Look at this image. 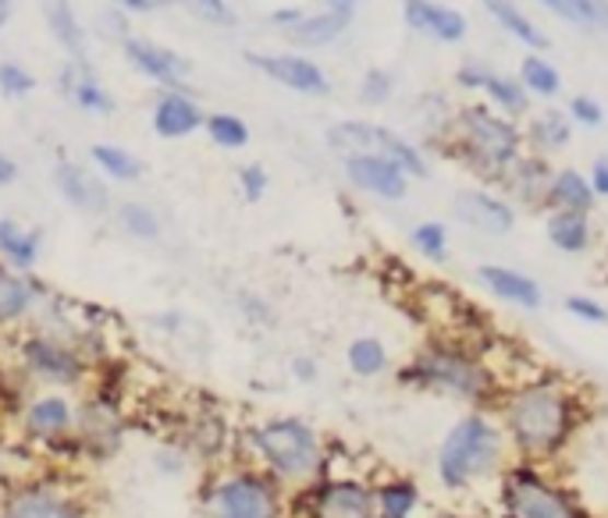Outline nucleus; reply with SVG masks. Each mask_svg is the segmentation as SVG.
<instances>
[{
  "mask_svg": "<svg viewBox=\"0 0 608 518\" xmlns=\"http://www.w3.org/2000/svg\"><path fill=\"white\" fill-rule=\"evenodd\" d=\"M491 412L499 415L513 458L559 466L584 434L591 401L580 384L559 377V373L534 369L530 377L505 384Z\"/></svg>",
  "mask_w": 608,
  "mask_h": 518,
  "instance_id": "obj_1",
  "label": "nucleus"
},
{
  "mask_svg": "<svg viewBox=\"0 0 608 518\" xmlns=\"http://www.w3.org/2000/svg\"><path fill=\"white\" fill-rule=\"evenodd\" d=\"M395 377H399L402 387L459 401L466 409H494L502 391V380L488 363L484 344L445 334H437L423 349H417Z\"/></svg>",
  "mask_w": 608,
  "mask_h": 518,
  "instance_id": "obj_2",
  "label": "nucleus"
},
{
  "mask_svg": "<svg viewBox=\"0 0 608 518\" xmlns=\"http://www.w3.org/2000/svg\"><path fill=\"white\" fill-rule=\"evenodd\" d=\"M513 462V448L491 409H466L445 429L434 451V476L452 497H473L494 491V483Z\"/></svg>",
  "mask_w": 608,
  "mask_h": 518,
  "instance_id": "obj_3",
  "label": "nucleus"
},
{
  "mask_svg": "<svg viewBox=\"0 0 608 518\" xmlns=\"http://www.w3.org/2000/svg\"><path fill=\"white\" fill-rule=\"evenodd\" d=\"M243 448L249 466L264 469L289 494L306 491L309 483L328 476V440L300 415H274V420L253 423L243 434Z\"/></svg>",
  "mask_w": 608,
  "mask_h": 518,
  "instance_id": "obj_4",
  "label": "nucleus"
},
{
  "mask_svg": "<svg viewBox=\"0 0 608 518\" xmlns=\"http://www.w3.org/2000/svg\"><path fill=\"white\" fill-rule=\"evenodd\" d=\"M442 150L456 156L473 178L484 185H499L505 170L519 161V153L527 150V139H523L519 121L505 118L488 104H466L452 118Z\"/></svg>",
  "mask_w": 608,
  "mask_h": 518,
  "instance_id": "obj_5",
  "label": "nucleus"
},
{
  "mask_svg": "<svg viewBox=\"0 0 608 518\" xmlns=\"http://www.w3.org/2000/svg\"><path fill=\"white\" fill-rule=\"evenodd\" d=\"M499 518H601L556 466L513 458L494 483Z\"/></svg>",
  "mask_w": 608,
  "mask_h": 518,
  "instance_id": "obj_6",
  "label": "nucleus"
},
{
  "mask_svg": "<svg viewBox=\"0 0 608 518\" xmlns=\"http://www.w3.org/2000/svg\"><path fill=\"white\" fill-rule=\"evenodd\" d=\"M203 501L210 518H289L292 494L264 469L246 462L218 472Z\"/></svg>",
  "mask_w": 608,
  "mask_h": 518,
  "instance_id": "obj_7",
  "label": "nucleus"
},
{
  "mask_svg": "<svg viewBox=\"0 0 608 518\" xmlns=\"http://www.w3.org/2000/svg\"><path fill=\"white\" fill-rule=\"evenodd\" d=\"M289 518H377L374 480L356 472H328L289 501Z\"/></svg>",
  "mask_w": 608,
  "mask_h": 518,
  "instance_id": "obj_8",
  "label": "nucleus"
},
{
  "mask_svg": "<svg viewBox=\"0 0 608 518\" xmlns=\"http://www.w3.org/2000/svg\"><path fill=\"white\" fill-rule=\"evenodd\" d=\"M19 352V369L36 384L47 387H79L86 384V377L93 373V363L86 358V352L75 349L72 341H65L58 334H47V330H25L15 344Z\"/></svg>",
  "mask_w": 608,
  "mask_h": 518,
  "instance_id": "obj_9",
  "label": "nucleus"
},
{
  "mask_svg": "<svg viewBox=\"0 0 608 518\" xmlns=\"http://www.w3.org/2000/svg\"><path fill=\"white\" fill-rule=\"evenodd\" d=\"M324 142L338 153V156H352V153H381L388 156V161H395L413 181L428 178L431 175V164L428 156H423V150L417 146V142H409L406 136H399L395 128H385L377 121H335L328 132H324Z\"/></svg>",
  "mask_w": 608,
  "mask_h": 518,
  "instance_id": "obj_10",
  "label": "nucleus"
},
{
  "mask_svg": "<svg viewBox=\"0 0 608 518\" xmlns=\"http://www.w3.org/2000/svg\"><path fill=\"white\" fill-rule=\"evenodd\" d=\"M86 501L54 480L11 486L0 501V518H86Z\"/></svg>",
  "mask_w": 608,
  "mask_h": 518,
  "instance_id": "obj_11",
  "label": "nucleus"
},
{
  "mask_svg": "<svg viewBox=\"0 0 608 518\" xmlns=\"http://www.w3.org/2000/svg\"><path fill=\"white\" fill-rule=\"evenodd\" d=\"M246 64L257 68L264 79H271L274 85H285V90L300 93V96H328L331 93V79L314 57L306 54H289V50H246Z\"/></svg>",
  "mask_w": 608,
  "mask_h": 518,
  "instance_id": "obj_12",
  "label": "nucleus"
},
{
  "mask_svg": "<svg viewBox=\"0 0 608 518\" xmlns=\"http://www.w3.org/2000/svg\"><path fill=\"white\" fill-rule=\"evenodd\" d=\"M121 57L136 75L157 82L161 90H189L192 85V64L178 50L164 47V43H157V39L132 33L121 43Z\"/></svg>",
  "mask_w": 608,
  "mask_h": 518,
  "instance_id": "obj_13",
  "label": "nucleus"
},
{
  "mask_svg": "<svg viewBox=\"0 0 608 518\" xmlns=\"http://www.w3.org/2000/svg\"><path fill=\"white\" fill-rule=\"evenodd\" d=\"M342 175L356 192L385 199V203H402V199L409 196V181H413L399 164L388 161V156H381V153L342 156Z\"/></svg>",
  "mask_w": 608,
  "mask_h": 518,
  "instance_id": "obj_14",
  "label": "nucleus"
},
{
  "mask_svg": "<svg viewBox=\"0 0 608 518\" xmlns=\"http://www.w3.org/2000/svg\"><path fill=\"white\" fill-rule=\"evenodd\" d=\"M452 213L463 227L480 232L488 238H502L516 227V207L508 203L502 192L488 189V185H477V189H463L452 199Z\"/></svg>",
  "mask_w": 608,
  "mask_h": 518,
  "instance_id": "obj_15",
  "label": "nucleus"
},
{
  "mask_svg": "<svg viewBox=\"0 0 608 518\" xmlns=\"http://www.w3.org/2000/svg\"><path fill=\"white\" fill-rule=\"evenodd\" d=\"M19 420L30 440L54 444V440L72 437L79 429V405L72 398H65L61 391H47V395H36L25 401Z\"/></svg>",
  "mask_w": 608,
  "mask_h": 518,
  "instance_id": "obj_16",
  "label": "nucleus"
},
{
  "mask_svg": "<svg viewBox=\"0 0 608 518\" xmlns=\"http://www.w3.org/2000/svg\"><path fill=\"white\" fill-rule=\"evenodd\" d=\"M551 175H556V167H551L548 156L523 150L519 161H516L513 167H508L505 178L499 181V192H502L516 210H534V213H541V210H548V185H551Z\"/></svg>",
  "mask_w": 608,
  "mask_h": 518,
  "instance_id": "obj_17",
  "label": "nucleus"
},
{
  "mask_svg": "<svg viewBox=\"0 0 608 518\" xmlns=\"http://www.w3.org/2000/svg\"><path fill=\"white\" fill-rule=\"evenodd\" d=\"M54 189H58L65 203L79 213H90V217H104V213H110L107 181L96 175L93 167L79 164V161L61 156V161L54 164Z\"/></svg>",
  "mask_w": 608,
  "mask_h": 518,
  "instance_id": "obj_18",
  "label": "nucleus"
},
{
  "mask_svg": "<svg viewBox=\"0 0 608 518\" xmlns=\"http://www.w3.org/2000/svg\"><path fill=\"white\" fill-rule=\"evenodd\" d=\"M50 284L44 278L22 270H11L8 263H0V330L22 327L25 320H33L36 309L50 298Z\"/></svg>",
  "mask_w": 608,
  "mask_h": 518,
  "instance_id": "obj_19",
  "label": "nucleus"
},
{
  "mask_svg": "<svg viewBox=\"0 0 608 518\" xmlns=\"http://www.w3.org/2000/svg\"><path fill=\"white\" fill-rule=\"evenodd\" d=\"M203 121H207V110L189 90H161L157 99H153L150 128L157 139H167V142L189 139L200 132Z\"/></svg>",
  "mask_w": 608,
  "mask_h": 518,
  "instance_id": "obj_20",
  "label": "nucleus"
},
{
  "mask_svg": "<svg viewBox=\"0 0 608 518\" xmlns=\"http://www.w3.org/2000/svg\"><path fill=\"white\" fill-rule=\"evenodd\" d=\"M58 90L72 99L82 114H93V118H110L118 110L115 96L96 75V68L90 61H75V57H65V64L58 71Z\"/></svg>",
  "mask_w": 608,
  "mask_h": 518,
  "instance_id": "obj_21",
  "label": "nucleus"
},
{
  "mask_svg": "<svg viewBox=\"0 0 608 518\" xmlns=\"http://www.w3.org/2000/svg\"><path fill=\"white\" fill-rule=\"evenodd\" d=\"M477 284L484 287L491 298L505 302V306H516V309H541L545 306V292L541 284H537L530 273H523L516 267H505V263H480L473 270Z\"/></svg>",
  "mask_w": 608,
  "mask_h": 518,
  "instance_id": "obj_22",
  "label": "nucleus"
},
{
  "mask_svg": "<svg viewBox=\"0 0 608 518\" xmlns=\"http://www.w3.org/2000/svg\"><path fill=\"white\" fill-rule=\"evenodd\" d=\"M402 19L413 33L434 43H463L470 33L466 14L448 4H437V0H402Z\"/></svg>",
  "mask_w": 608,
  "mask_h": 518,
  "instance_id": "obj_23",
  "label": "nucleus"
},
{
  "mask_svg": "<svg viewBox=\"0 0 608 518\" xmlns=\"http://www.w3.org/2000/svg\"><path fill=\"white\" fill-rule=\"evenodd\" d=\"M352 25V8H324V11H306L303 22H295L285 39L295 43L303 50L328 47L338 36H346V28Z\"/></svg>",
  "mask_w": 608,
  "mask_h": 518,
  "instance_id": "obj_24",
  "label": "nucleus"
},
{
  "mask_svg": "<svg viewBox=\"0 0 608 518\" xmlns=\"http://www.w3.org/2000/svg\"><path fill=\"white\" fill-rule=\"evenodd\" d=\"M39 256H44V235H39V227H25L15 217H0V263H8L11 270L33 273L39 267Z\"/></svg>",
  "mask_w": 608,
  "mask_h": 518,
  "instance_id": "obj_25",
  "label": "nucleus"
},
{
  "mask_svg": "<svg viewBox=\"0 0 608 518\" xmlns=\"http://www.w3.org/2000/svg\"><path fill=\"white\" fill-rule=\"evenodd\" d=\"M545 235L551 242V249H559L562 256H584L594 246V221H591V213L548 210L545 213Z\"/></svg>",
  "mask_w": 608,
  "mask_h": 518,
  "instance_id": "obj_26",
  "label": "nucleus"
},
{
  "mask_svg": "<svg viewBox=\"0 0 608 518\" xmlns=\"http://www.w3.org/2000/svg\"><path fill=\"white\" fill-rule=\"evenodd\" d=\"M39 11H44L47 33L58 39V47L75 57V61H90L86 54V25L79 22V11L72 0H39Z\"/></svg>",
  "mask_w": 608,
  "mask_h": 518,
  "instance_id": "obj_27",
  "label": "nucleus"
},
{
  "mask_svg": "<svg viewBox=\"0 0 608 518\" xmlns=\"http://www.w3.org/2000/svg\"><path fill=\"white\" fill-rule=\"evenodd\" d=\"M423 491L409 476H381L374 480V511L377 518H420Z\"/></svg>",
  "mask_w": 608,
  "mask_h": 518,
  "instance_id": "obj_28",
  "label": "nucleus"
},
{
  "mask_svg": "<svg viewBox=\"0 0 608 518\" xmlns=\"http://www.w3.org/2000/svg\"><path fill=\"white\" fill-rule=\"evenodd\" d=\"M523 139H527V150L530 153H541V156H551L565 150L573 142V121L570 114L559 110V107H545L537 110L534 118L523 128Z\"/></svg>",
  "mask_w": 608,
  "mask_h": 518,
  "instance_id": "obj_29",
  "label": "nucleus"
},
{
  "mask_svg": "<svg viewBox=\"0 0 608 518\" xmlns=\"http://www.w3.org/2000/svg\"><path fill=\"white\" fill-rule=\"evenodd\" d=\"M598 207V196H594L591 181L584 170L576 167H559L556 175H551L548 185V210H576V213H594ZM545 210V213H548Z\"/></svg>",
  "mask_w": 608,
  "mask_h": 518,
  "instance_id": "obj_30",
  "label": "nucleus"
},
{
  "mask_svg": "<svg viewBox=\"0 0 608 518\" xmlns=\"http://www.w3.org/2000/svg\"><path fill=\"white\" fill-rule=\"evenodd\" d=\"M90 167L104 181H115V185H132L143 178V170H147V164L139 161L132 150L115 146V142H96L90 150Z\"/></svg>",
  "mask_w": 608,
  "mask_h": 518,
  "instance_id": "obj_31",
  "label": "nucleus"
},
{
  "mask_svg": "<svg viewBox=\"0 0 608 518\" xmlns=\"http://www.w3.org/2000/svg\"><path fill=\"white\" fill-rule=\"evenodd\" d=\"M480 4H484V11L491 14V19L499 22L513 39H519L527 50H534V54L548 50V36L537 28V22L516 4V0H480Z\"/></svg>",
  "mask_w": 608,
  "mask_h": 518,
  "instance_id": "obj_32",
  "label": "nucleus"
},
{
  "mask_svg": "<svg viewBox=\"0 0 608 518\" xmlns=\"http://www.w3.org/2000/svg\"><path fill=\"white\" fill-rule=\"evenodd\" d=\"M584 33H608V0H534Z\"/></svg>",
  "mask_w": 608,
  "mask_h": 518,
  "instance_id": "obj_33",
  "label": "nucleus"
},
{
  "mask_svg": "<svg viewBox=\"0 0 608 518\" xmlns=\"http://www.w3.org/2000/svg\"><path fill=\"white\" fill-rule=\"evenodd\" d=\"M346 363H349V369H352V377L374 380V377H385V373H388L391 355H388V344L381 341V338L363 334V338H352V341H349Z\"/></svg>",
  "mask_w": 608,
  "mask_h": 518,
  "instance_id": "obj_34",
  "label": "nucleus"
},
{
  "mask_svg": "<svg viewBox=\"0 0 608 518\" xmlns=\"http://www.w3.org/2000/svg\"><path fill=\"white\" fill-rule=\"evenodd\" d=\"M484 104L505 114V118L519 121L530 114V93L523 90V82L516 75H499V71H491V79L484 85Z\"/></svg>",
  "mask_w": 608,
  "mask_h": 518,
  "instance_id": "obj_35",
  "label": "nucleus"
},
{
  "mask_svg": "<svg viewBox=\"0 0 608 518\" xmlns=\"http://www.w3.org/2000/svg\"><path fill=\"white\" fill-rule=\"evenodd\" d=\"M523 82V90H527L530 96H541V99H556L562 93V75H559V68L548 61V57L541 54H527L519 61V75Z\"/></svg>",
  "mask_w": 608,
  "mask_h": 518,
  "instance_id": "obj_36",
  "label": "nucleus"
},
{
  "mask_svg": "<svg viewBox=\"0 0 608 518\" xmlns=\"http://www.w3.org/2000/svg\"><path fill=\"white\" fill-rule=\"evenodd\" d=\"M115 221H118L121 232L129 235V238H136V242H157L161 232H164L161 213L153 210V207H147V203H139V199H129V203H121L115 210Z\"/></svg>",
  "mask_w": 608,
  "mask_h": 518,
  "instance_id": "obj_37",
  "label": "nucleus"
},
{
  "mask_svg": "<svg viewBox=\"0 0 608 518\" xmlns=\"http://www.w3.org/2000/svg\"><path fill=\"white\" fill-rule=\"evenodd\" d=\"M203 132H207V139L214 142L218 150H229V153L246 150V146H249V139H253L249 125H246L243 118H238V114H229V110L207 114Z\"/></svg>",
  "mask_w": 608,
  "mask_h": 518,
  "instance_id": "obj_38",
  "label": "nucleus"
},
{
  "mask_svg": "<svg viewBox=\"0 0 608 518\" xmlns=\"http://www.w3.org/2000/svg\"><path fill=\"white\" fill-rule=\"evenodd\" d=\"M448 224L445 221H420L413 232H409V246L417 249L428 263H445L448 259Z\"/></svg>",
  "mask_w": 608,
  "mask_h": 518,
  "instance_id": "obj_39",
  "label": "nucleus"
},
{
  "mask_svg": "<svg viewBox=\"0 0 608 518\" xmlns=\"http://www.w3.org/2000/svg\"><path fill=\"white\" fill-rule=\"evenodd\" d=\"M172 4L186 8L192 19H200L214 28H232L235 25V11L229 0H172Z\"/></svg>",
  "mask_w": 608,
  "mask_h": 518,
  "instance_id": "obj_40",
  "label": "nucleus"
},
{
  "mask_svg": "<svg viewBox=\"0 0 608 518\" xmlns=\"http://www.w3.org/2000/svg\"><path fill=\"white\" fill-rule=\"evenodd\" d=\"M395 96V75L385 68H371L360 79V99L366 107H385L388 99Z\"/></svg>",
  "mask_w": 608,
  "mask_h": 518,
  "instance_id": "obj_41",
  "label": "nucleus"
},
{
  "mask_svg": "<svg viewBox=\"0 0 608 518\" xmlns=\"http://www.w3.org/2000/svg\"><path fill=\"white\" fill-rule=\"evenodd\" d=\"M36 90V75L19 61H0V93L11 99H22Z\"/></svg>",
  "mask_w": 608,
  "mask_h": 518,
  "instance_id": "obj_42",
  "label": "nucleus"
},
{
  "mask_svg": "<svg viewBox=\"0 0 608 518\" xmlns=\"http://www.w3.org/2000/svg\"><path fill=\"white\" fill-rule=\"evenodd\" d=\"M562 306H565V313L573 316V320L587 323V327H605L608 323V306L601 298H594V295H570Z\"/></svg>",
  "mask_w": 608,
  "mask_h": 518,
  "instance_id": "obj_43",
  "label": "nucleus"
},
{
  "mask_svg": "<svg viewBox=\"0 0 608 518\" xmlns=\"http://www.w3.org/2000/svg\"><path fill=\"white\" fill-rule=\"evenodd\" d=\"M235 185H238V192H243L246 203H260L267 189H271V175H267L264 164H243L235 175Z\"/></svg>",
  "mask_w": 608,
  "mask_h": 518,
  "instance_id": "obj_44",
  "label": "nucleus"
},
{
  "mask_svg": "<svg viewBox=\"0 0 608 518\" xmlns=\"http://www.w3.org/2000/svg\"><path fill=\"white\" fill-rule=\"evenodd\" d=\"M96 33H101L107 43H118V47H121V43L132 36V22H129V14L110 4L107 11L96 14Z\"/></svg>",
  "mask_w": 608,
  "mask_h": 518,
  "instance_id": "obj_45",
  "label": "nucleus"
},
{
  "mask_svg": "<svg viewBox=\"0 0 608 518\" xmlns=\"http://www.w3.org/2000/svg\"><path fill=\"white\" fill-rule=\"evenodd\" d=\"M565 114H570V121L580 128H601L605 125V107L594 96H584V93L565 104Z\"/></svg>",
  "mask_w": 608,
  "mask_h": 518,
  "instance_id": "obj_46",
  "label": "nucleus"
},
{
  "mask_svg": "<svg viewBox=\"0 0 608 518\" xmlns=\"http://www.w3.org/2000/svg\"><path fill=\"white\" fill-rule=\"evenodd\" d=\"M235 306H238V313L246 316V323H253V327H271L274 323V306L264 295L238 292L235 295Z\"/></svg>",
  "mask_w": 608,
  "mask_h": 518,
  "instance_id": "obj_47",
  "label": "nucleus"
},
{
  "mask_svg": "<svg viewBox=\"0 0 608 518\" xmlns=\"http://www.w3.org/2000/svg\"><path fill=\"white\" fill-rule=\"evenodd\" d=\"M488 79H491V68L480 61H463L456 71V85L459 90H470V93H484Z\"/></svg>",
  "mask_w": 608,
  "mask_h": 518,
  "instance_id": "obj_48",
  "label": "nucleus"
},
{
  "mask_svg": "<svg viewBox=\"0 0 608 518\" xmlns=\"http://www.w3.org/2000/svg\"><path fill=\"white\" fill-rule=\"evenodd\" d=\"M303 14H306V8H300V4L274 8L271 14H267V25H271L274 33H289V28H292L295 22H303Z\"/></svg>",
  "mask_w": 608,
  "mask_h": 518,
  "instance_id": "obj_49",
  "label": "nucleus"
},
{
  "mask_svg": "<svg viewBox=\"0 0 608 518\" xmlns=\"http://www.w3.org/2000/svg\"><path fill=\"white\" fill-rule=\"evenodd\" d=\"M118 11H125L129 19H136V14H153V11H164L172 0H110Z\"/></svg>",
  "mask_w": 608,
  "mask_h": 518,
  "instance_id": "obj_50",
  "label": "nucleus"
},
{
  "mask_svg": "<svg viewBox=\"0 0 608 518\" xmlns=\"http://www.w3.org/2000/svg\"><path fill=\"white\" fill-rule=\"evenodd\" d=\"M292 377L300 380V384H314V380L320 377L317 358H314V355H295V358H292Z\"/></svg>",
  "mask_w": 608,
  "mask_h": 518,
  "instance_id": "obj_51",
  "label": "nucleus"
},
{
  "mask_svg": "<svg viewBox=\"0 0 608 518\" xmlns=\"http://www.w3.org/2000/svg\"><path fill=\"white\" fill-rule=\"evenodd\" d=\"M587 181H591L594 196H598V199H608V156H598V161L591 164Z\"/></svg>",
  "mask_w": 608,
  "mask_h": 518,
  "instance_id": "obj_52",
  "label": "nucleus"
},
{
  "mask_svg": "<svg viewBox=\"0 0 608 518\" xmlns=\"http://www.w3.org/2000/svg\"><path fill=\"white\" fill-rule=\"evenodd\" d=\"M19 181V164L15 156H8L4 150H0V189H8V185Z\"/></svg>",
  "mask_w": 608,
  "mask_h": 518,
  "instance_id": "obj_53",
  "label": "nucleus"
},
{
  "mask_svg": "<svg viewBox=\"0 0 608 518\" xmlns=\"http://www.w3.org/2000/svg\"><path fill=\"white\" fill-rule=\"evenodd\" d=\"M157 462H161V472H182V469H186V458H182V455H172V451H161V455H157Z\"/></svg>",
  "mask_w": 608,
  "mask_h": 518,
  "instance_id": "obj_54",
  "label": "nucleus"
},
{
  "mask_svg": "<svg viewBox=\"0 0 608 518\" xmlns=\"http://www.w3.org/2000/svg\"><path fill=\"white\" fill-rule=\"evenodd\" d=\"M153 323H157L161 330H178L182 313H161V316H153Z\"/></svg>",
  "mask_w": 608,
  "mask_h": 518,
  "instance_id": "obj_55",
  "label": "nucleus"
},
{
  "mask_svg": "<svg viewBox=\"0 0 608 518\" xmlns=\"http://www.w3.org/2000/svg\"><path fill=\"white\" fill-rule=\"evenodd\" d=\"M11 11H15V0H0V28L11 22Z\"/></svg>",
  "mask_w": 608,
  "mask_h": 518,
  "instance_id": "obj_56",
  "label": "nucleus"
},
{
  "mask_svg": "<svg viewBox=\"0 0 608 518\" xmlns=\"http://www.w3.org/2000/svg\"><path fill=\"white\" fill-rule=\"evenodd\" d=\"M324 4H328V8H352L356 0H324Z\"/></svg>",
  "mask_w": 608,
  "mask_h": 518,
  "instance_id": "obj_57",
  "label": "nucleus"
}]
</instances>
